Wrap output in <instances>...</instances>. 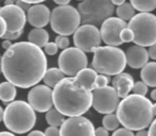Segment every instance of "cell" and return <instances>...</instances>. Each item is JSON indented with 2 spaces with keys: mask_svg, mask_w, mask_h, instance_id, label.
Listing matches in <instances>:
<instances>
[{
  "mask_svg": "<svg viewBox=\"0 0 156 136\" xmlns=\"http://www.w3.org/2000/svg\"><path fill=\"white\" fill-rule=\"evenodd\" d=\"M101 34L99 29L93 25H83L73 33V43L76 48L83 52H94L101 45Z\"/></svg>",
  "mask_w": 156,
  "mask_h": 136,
  "instance_id": "obj_11",
  "label": "cell"
},
{
  "mask_svg": "<svg viewBox=\"0 0 156 136\" xmlns=\"http://www.w3.org/2000/svg\"><path fill=\"white\" fill-rule=\"evenodd\" d=\"M93 69L97 73L116 76L121 73L126 66L125 53L122 49L113 46L98 47L94 50Z\"/></svg>",
  "mask_w": 156,
  "mask_h": 136,
  "instance_id": "obj_5",
  "label": "cell"
},
{
  "mask_svg": "<svg viewBox=\"0 0 156 136\" xmlns=\"http://www.w3.org/2000/svg\"><path fill=\"white\" fill-rule=\"evenodd\" d=\"M135 136H148V131H147L146 129H144V130H139V131H137Z\"/></svg>",
  "mask_w": 156,
  "mask_h": 136,
  "instance_id": "obj_45",
  "label": "cell"
},
{
  "mask_svg": "<svg viewBox=\"0 0 156 136\" xmlns=\"http://www.w3.org/2000/svg\"><path fill=\"white\" fill-rule=\"evenodd\" d=\"M3 122L10 132L25 134L36 123V114L30 104L23 100L12 101L3 109Z\"/></svg>",
  "mask_w": 156,
  "mask_h": 136,
  "instance_id": "obj_4",
  "label": "cell"
},
{
  "mask_svg": "<svg viewBox=\"0 0 156 136\" xmlns=\"http://www.w3.org/2000/svg\"><path fill=\"white\" fill-rule=\"evenodd\" d=\"M117 118L123 128L131 131L144 130L153 121L152 102L139 95H129L119 102Z\"/></svg>",
  "mask_w": 156,
  "mask_h": 136,
  "instance_id": "obj_3",
  "label": "cell"
},
{
  "mask_svg": "<svg viewBox=\"0 0 156 136\" xmlns=\"http://www.w3.org/2000/svg\"><path fill=\"white\" fill-rule=\"evenodd\" d=\"M116 13H117L118 18H120L121 20L129 21L132 19V17L135 15V9L132 6L131 3L124 2V3L118 5V8L116 9Z\"/></svg>",
  "mask_w": 156,
  "mask_h": 136,
  "instance_id": "obj_26",
  "label": "cell"
},
{
  "mask_svg": "<svg viewBox=\"0 0 156 136\" xmlns=\"http://www.w3.org/2000/svg\"><path fill=\"white\" fill-rule=\"evenodd\" d=\"M16 97V86L10 82L0 83V100L3 101L4 104H9L10 102L14 101Z\"/></svg>",
  "mask_w": 156,
  "mask_h": 136,
  "instance_id": "obj_23",
  "label": "cell"
},
{
  "mask_svg": "<svg viewBox=\"0 0 156 136\" xmlns=\"http://www.w3.org/2000/svg\"><path fill=\"white\" fill-rule=\"evenodd\" d=\"M132 91H133V93L135 94V95L146 97V95L148 94V86H147L144 82H141V81H138V82L134 83V86H133V88H132Z\"/></svg>",
  "mask_w": 156,
  "mask_h": 136,
  "instance_id": "obj_28",
  "label": "cell"
},
{
  "mask_svg": "<svg viewBox=\"0 0 156 136\" xmlns=\"http://www.w3.org/2000/svg\"><path fill=\"white\" fill-rule=\"evenodd\" d=\"M6 32V25L5 21L2 17H0V38H2V36Z\"/></svg>",
  "mask_w": 156,
  "mask_h": 136,
  "instance_id": "obj_40",
  "label": "cell"
},
{
  "mask_svg": "<svg viewBox=\"0 0 156 136\" xmlns=\"http://www.w3.org/2000/svg\"><path fill=\"white\" fill-rule=\"evenodd\" d=\"M76 1H80L81 2V1H83V0H76Z\"/></svg>",
  "mask_w": 156,
  "mask_h": 136,
  "instance_id": "obj_53",
  "label": "cell"
},
{
  "mask_svg": "<svg viewBox=\"0 0 156 136\" xmlns=\"http://www.w3.org/2000/svg\"><path fill=\"white\" fill-rule=\"evenodd\" d=\"M54 43L56 44V46H58V49H62V50H65L67 49L68 47H69V38H68L67 36H64V35H58V36H56L55 38V41Z\"/></svg>",
  "mask_w": 156,
  "mask_h": 136,
  "instance_id": "obj_29",
  "label": "cell"
},
{
  "mask_svg": "<svg viewBox=\"0 0 156 136\" xmlns=\"http://www.w3.org/2000/svg\"><path fill=\"white\" fill-rule=\"evenodd\" d=\"M16 4L18 8H20L21 10L23 11V12H28V10L30 9V6H31V4H29V3H27V2H23V1H21V0H16Z\"/></svg>",
  "mask_w": 156,
  "mask_h": 136,
  "instance_id": "obj_36",
  "label": "cell"
},
{
  "mask_svg": "<svg viewBox=\"0 0 156 136\" xmlns=\"http://www.w3.org/2000/svg\"><path fill=\"white\" fill-rule=\"evenodd\" d=\"M44 50H45L44 52H45L46 54H48V55H54V54L58 53V48L55 43H49V41H48V43L44 46Z\"/></svg>",
  "mask_w": 156,
  "mask_h": 136,
  "instance_id": "obj_31",
  "label": "cell"
},
{
  "mask_svg": "<svg viewBox=\"0 0 156 136\" xmlns=\"http://www.w3.org/2000/svg\"><path fill=\"white\" fill-rule=\"evenodd\" d=\"M60 136H94V127L86 117H69L61 126Z\"/></svg>",
  "mask_w": 156,
  "mask_h": 136,
  "instance_id": "obj_12",
  "label": "cell"
},
{
  "mask_svg": "<svg viewBox=\"0 0 156 136\" xmlns=\"http://www.w3.org/2000/svg\"><path fill=\"white\" fill-rule=\"evenodd\" d=\"M133 33V41L140 47L156 44V16L151 13H138L127 23Z\"/></svg>",
  "mask_w": 156,
  "mask_h": 136,
  "instance_id": "obj_6",
  "label": "cell"
},
{
  "mask_svg": "<svg viewBox=\"0 0 156 136\" xmlns=\"http://www.w3.org/2000/svg\"><path fill=\"white\" fill-rule=\"evenodd\" d=\"M97 76H98V73L94 71L93 68H84L80 72H78L76 77H73V80L82 88L93 91L96 88L94 81H96Z\"/></svg>",
  "mask_w": 156,
  "mask_h": 136,
  "instance_id": "obj_19",
  "label": "cell"
},
{
  "mask_svg": "<svg viewBox=\"0 0 156 136\" xmlns=\"http://www.w3.org/2000/svg\"><path fill=\"white\" fill-rule=\"evenodd\" d=\"M148 136H156V119L151 122L150 129L148 131Z\"/></svg>",
  "mask_w": 156,
  "mask_h": 136,
  "instance_id": "obj_39",
  "label": "cell"
},
{
  "mask_svg": "<svg viewBox=\"0 0 156 136\" xmlns=\"http://www.w3.org/2000/svg\"><path fill=\"white\" fill-rule=\"evenodd\" d=\"M23 2H27L29 4H36V3H41V2L46 1V0H21Z\"/></svg>",
  "mask_w": 156,
  "mask_h": 136,
  "instance_id": "obj_44",
  "label": "cell"
},
{
  "mask_svg": "<svg viewBox=\"0 0 156 136\" xmlns=\"http://www.w3.org/2000/svg\"><path fill=\"white\" fill-rule=\"evenodd\" d=\"M3 120V109L0 106V122Z\"/></svg>",
  "mask_w": 156,
  "mask_h": 136,
  "instance_id": "obj_51",
  "label": "cell"
},
{
  "mask_svg": "<svg viewBox=\"0 0 156 136\" xmlns=\"http://www.w3.org/2000/svg\"><path fill=\"white\" fill-rule=\"evenodd\" d=\"M11 46H12V43H11L10 41H6V39H4V41H2V48H3L4 50H8Z\"/></svg>",
  "mask_w": 156,
  "mask_h": 136,
  "instance_id": "obj_42",
  "label": "cell"
},
{
  "mask_svg": "<svg viewBox=\"0 0 156 136\" xmlns=\"http://www.w3.org/2000/svg\"><path fill=\"white\" fill-rule=\"evenodd\" d=\"M112 3L114 4V5H120V4L124 3L125 0H111Z\"/></svg>",
  "mask_w": 156,
  "mask_h": 136,
  "instance_id": "obj_46",
  "label": "cell"
},
{
  "mask_svg": "<svg viewBox=\"0 0 156 136\" xmlns=\"http://www.w3.org/2000/svg\"><path fill=\"white\" fill-rule=\"evenodd\" d=\"M112 136H135V134L133 133V131L129 130V129L120 128V129H117V130L114 131V133Z\"/></svg>",
  "mask_w": 156,
  "mask_h": 136,
  "instance_id": "obj_34",
  "label": "cell"
},
{
  "mask_svg": "<svg viewBox=\"0 0 156 136\" xmlns=\"http://www.w3.org/2000/svg\"><path fill=\"white\" fill-rule=\"evenodd\" d=\"M0 17L4 19L6 25V32L23 31L25 28L27 16L26 13L16 4L3 5L0 8Z\"/></svg>",
  "mask_w": 156,
  "mask_h": 136,
  "instance_id": "obj_15",
  "label": "cell"
},
{
  "mask_svg": "<svg viewBox=\"0 0 156 136\" xmlns=\"http://www.w3.org/2000/svg\"><path fill=\"white\" fill-rule=\"evenodd\" d=\"M58 69L65 76L76 77L78 72L84 68H87L88 60L85 52H83L82 50L76 47H68L58 55Z\"/></svg>",
  "mask_w": 156,
  "mask_h": 136,
  "instance_id": "obj_9",
  "label": "cell"
},
{
  "mask_svg": "<svg viewBox=\"0 0 156 136\" xmlns=\"http://www.w3.org/2000/svg\"><path fill=\"white\" fill-rule=\"evenodd\" d=\"M0 136H16L12 132H0Z\"/></svg>",
  "mask_w": 156,
  "mask_h": 136,
  "instance_id": "obj_47",
  "label": "cell"
},
{
  "mask_svg": "<svg viewBox=\"0 0 156 136\" xmlns=\"http://www.w3.org/2000/svg\"><path fill=\"white\" fill-rule=\"evenodd\" d=\"M14 4V0H4V5H11Z\"/></svg>",
  "mask_w": 156,
  "mask_h": 136,
  "instance_id": "obj_49",
  "label": "cell"
},
{
  "mask_svg": "<svg viewBox=\"0 0 156 136\" xmlns=\"http://www.w3.org/2000/svg\"><path fill=\"white\" fill-rule=\"evenodd\" d=\"M135 10L140 13H150L156 9V0H129Z\"/></svg>",
  "mask_w": 156,
  "mask_h": 136,
  "instance_id": "obj_25",
  "label": "cell"
},
{
  "mask_svg": "<svg viewBox=\"0 0 156 136\" xmlns=\"http://www.w3.org/2000/svg\"><path fill=\"white\" fill-rule=\"evenodd\" d=\"M125 59H126V64L129 67L134 69H139L148 63V50L144 47H140L137 45L132 46L126 50Z\"/></svg>",
  "mask_w": 156,
  "mask_h": 136,
  "instance_id": "obj_17",
  "label": "cell"
},
{
  "mask_svg": "<svg viewBox=\"0 0 156 136\" xmlns=\"http://www.w3.org/2000/svg\"><path fill=\"white\" fill-rule=\"evenodd\" d=\"M46 121L50 127H61L65 121V116L61 114L55 107H51L49 111L46 112Z\"/></svg>",
  "mask_w": 156,
  "mask_h": 136,
  "instance_id": "obj_24",
  "label": "cell"
},
{
  "mask_svg": "<svg viewBox=\"0 0 156 136\" xmlns=\"http://www.w3.org/2000/svg\"><path fill=\"white\" fill-rule=\"evenodd\" d=\"M111 82V79L108 76H105V74H98L94 81V85H96V88L98 87H104L107 86V84Z\"/></svg>",
  "mask_w": 156,
  "mask_h": 136,
  "instance_id": "obj_30",
  "label": "cell"
},
{
  "mask_svg": "<svg viewBox=\"0 0 156 136\" xmlns=\"http://www.w3.org/2000/svg\"><path fill=\"white\" fill-rule=\"evenodd\" d=\"M120 38H121L122 43H129V41H133V33L129 28H124L123 30L120 33Z\"/></svg>",
  "mask_w": 156,
  "mask_h": 136,
  "instance_id": "obj_32",
  "label": "cell"
},
{
  "mask_svg": "<svg viewBox=\"0 0 156 136\" xmlns=\"http://www.w3.org/2000/svg\"><path fill=\"white\" fill-rule=\"evenodd\" d=\"M46 136H60V129L58 127H49L45 131Z\"/></svg>",
  "mask_w": 156,
  "mask_h": 136,
  "instance_id": "obj_35",
  "label": "cell"
},
{
  "mask_svg": "<svg viewBox=\"0 0 156 136\" xmlns=\"http://www.w3.org/2000/svg\"><path fill=\"white\" fill-rule=\"evenodd\" d=\"M28 136H46V135H45V133L41 132V131L35 130V131H32V132H30L29 134H28Z\"/></svg>",
  "mask_w": 156,
  "mask_h": 136,
  "instance_id": "obj_41",
  "label": "cell"
},
{
  "mask_svg": "<svg viewBox=\"0 0 156 136\" xmlns=\"http://www.w3.org/2000/svg\"><path fill=\"white\" fill-rule=\"evenodd\" d=\"M28 41L33 45L41 48L49 41V33L44 28H34L29 32Z\"/></svg>",
  "mask_w": 156,
  "mask_h": 136,
  "instance_id": "obj_21",
  "label": "cell"
},
{
  "mask_svg": "<svg viewBox=\"0 0 156 136\" xmlns=\"http://www.w3.org/2000/svg\"><path fill=\"white\" fill-rule=\"evenodd\" d=\"M102 124H103V128H105L107 131H115L119 128L120 126V122L118 120L117 116L115 114H106L104 116L102 120Z\"/></svg>",
  "mask_w": 156,
  "mask_h": 136,
  "instance_id": "obj_27",
  "label": "cell"
},
{
  "mask_svg": "<svg viewBox=\"0 0 156 136\" xmlns=\"http://www.w3.org/2000/svg\"><path fill=\"white\" fill-rule=\"evenodd\" d=\"M152 113H153V116L156 117V103L152 104Z\"/></svg>",
  "mask_w": 156,
  "mask_h": 136,
  "instance_id": "obj_50",
  "label": "cell"
},
{
  "mask_svg": "<svg viewBox=\"0 0 156 136\" xmlns=\"http://www.w3.org/2000/svg\"><path fill=\"white\" fill-rule=\"evenodd\" d=\"M126 27L127 23L120 18L109 17L101 25V39L106 44V46H113V47L120 46L123 44L120 38V33Z\"/></svg>",
  "mask_w": 156,
  "mask_h": 136,
  "instance_id": "obj_13",
  "label": "cell"
},
{
  "mask_svg": "<svg viewBox=\"0 0 156 136\" xmlns=\"http://www.w3.org/2000/svg\"><path fill=\"white\" fill-rule=\"evenodd\" d=\"M94 136H108V131L103 127H99L94 130Z\"/></svg>",
  "mask_w": 156,
  "mask_h": 136,
  "instance_id": "obj_37",
  "label": "cell"
},
{
  "mask_svg": "<svg viewBox=\"0 0 156 136\" xmlns=\"http://www.w3.org/2000/svg\"><path fill=\"white\" fill-rule=\"evenodd\" d=\"M76 10L83 25H93L97 27L113 16L115 5L111 0H83L79 3Z\"/></svg>",
  "mask_w": 156,
  "mask_h": 136,
  "instance_id": "obj_8",
  "label": "cell"
},
{
  "mask_svg": "<svg viewBox=\"0 0 156 136\" xmlns=\"http://www.w3.org/2000/svg\"><path fill=\"white\" fill-rule=\"evenodd\" d=\"M50 26L58 35L69 36L76 31L81 25V17L78 10L72 5H58L50 13Z\"/></svg>",
  "mask_w": 156,
  "mask_h": 136,
  "instance_id": "obj_7",
  "label": "cell"
},
{
  "mask_svg": "<svg viewBox=\"0 0 156 136\" xmlns=\"http://www.w3.org/2000/svg\"><path fill=\"white\" fill-rule=\"evenodd\" d=\"M140 77L147 86L156 87V62L147 63L141 68Z\"/></svg>",
  "mask_w": 156,
  "mask_h": 136,
  "instance_id": "obj_20",
  "label": "cell"
},
{
  "mask_svg": "<svg viewBox=\"0 0 156 136\" xmlns=\"http://www.w3.org/2000/svg\"><path fill=\"white\" fill-rule=\"evenodd\" d=\"M134 83L135 82L131 74L126 72H121L114 77V79L112 80V87L117 91L118 97L125 98L131 93Z\"/></svg>",
  "mask_w": 156,
  "mask_h": 136,
  "instance_id": "obj_18",
  "label": "cell"
},
{
  "mask_svg": "<svg viewBox=\"0 0 156 136\" xmlns=\"http://www.w3.org/2000/svg\"><path fill=\"white\" fill-rule=\"evenodd\" d=\"M148 55L150 56L152 60L156 61V44H154V45H152V46H150V47H149Z\"/></svg>",
  "mask_w": 156,
  "mask_h": 136,
  "instance_id": "obj_38",
  "label": "cell"
},
{
  "mask_svg": "<svg viewBox=\"0 0 156 136\" xmlns=\"http://www.w3.org/2000/svg\"><path fill=\"white\" fill-rule=\"evenodd\" d=\"M53 1L56 4H58V5H67V4H69V2L71 0H53Z\"/></svg>",
  "mask_w": 156,
  "mask_h": 136,
  "instance_id": "obj_43",
  "label": "cell"
},
{
  "mask_svg": "<svg viewBox=\"0 0 156 136\" xmlns=\"http://www.w3.org/2000/svg\"><path fill=\"white\" fill-rule=\"evenodd\" d=\"M151 99L156 101V89H153V91H151Z\"/></svg>",
  "mask_w": 156,
  "mask_h": 136,
  "instance_id": "obj_48",
  "label": "cell"
},
{
  "mask_svg": "<svg viewBox=\"0 0 156 136\" xmlns=\"http://www.w3.org/2000/svg\"><path fill=\"white\" fill-rule=\"evenodd\" d=\"M53 105L61 114L68 117L82 116L91 106V91L79 86L73 77L61 80L52 91Z\"/></svg>",
  "mask_w": 156,
  "mask_h": 136,
  "instance_id": "obj_2",
  "label": "cell"
},
{
  "mask_svg": "<svg viewBox=\"0 0 156 136\" xmlns=\"http://www.w3.org/2000/svg\"><path fill=\"white\" fill-rule=\"evenodd\" d=\"M50 10L47 5L36 3L27 12V20L34 28H45L50 21Z\"/></svg>",
  "mask_w": 156,
  "mask_h": 136,
  "instance_id": "obj_16",
  "label": "cell"
},
{
  "mask_svg": "<svg viewBox=\"0 0 156 136\" xmlns=\"http://www.w3.org/2000/svg\"><path fill=\"white\" fill-rule=\"evenodd\" d=\"M47 65L45 52L29 41L12 44L1 56V72L4 78L20 88L38 84L43 80Z\"/></svg>",
  "mask_w": 156,
  "mask_h": 136,
  "instance_id": "obj_1",
  "label": "cell"
},
{
  "mask_svg": "<svg viewBox=\"0 0 156 136\" xmlns=\"http://www.w3.org/2000/svg\"><path fill=\"white\" fill-rule=\"evenodd\" d=\"M93 102L91 106L100 114H112L116 111L119 104V97L117 91L112 86H104L94 88L91 91Z\"/></svg>",
  "mask_w": 156,
  "mask_h": 136,
  "instance_id": "obj_10",
  "label": "cell"
},
{
  "mask_svg": "<svg viewBox=\"0 0 156 136\" xmlns=\"http://www.w3.org/2000/svg\"><path fill=\"white\" fill-rule=\"evenodd\" d=\"M65 78V74L61 71L58 68H55V67H52V68H49V69L46 70L45 74L43 77V80H44V83L45 85H47L48 87H54L61 80Z\"/></svg>",
  "mask_w": 156,
  "mask_h": 136,
  "instance_id": "obj_22",
  "label": "cell"
},
{
  "mask_svg": "<svg viewBox=\"0 0 156 136\" xmlns=\"http://www.w3.org/2000/svg\"><path fill=\"white\" fill-rule=\"evenodd\" d=\"M23 31H18V32H5L4 35L2 36V38L3 39H6V41H16L17 38H19V37L21 36V34H23Z\"/></svg>",
  "mask_w": 156,
  "mask_h": 136,
  "instance_id": "obj_33",
  "label": "cell"
},
{
  "mask_svg": "<svg viewBox=\"0 0 156 136\" xmlns=\"http://www.w3.org/2000/svg\"><path fill=\"white\" fill-rule=\"evenodd\" d=\"M28 103L34 111L46 113L53 106L52 89L47 85H35L28 94Z\"/></svg>",
  "mask_w": 156,
  "mask_h": 136,
  "instance_id": "obj_14",
  "label": "cell"
},
{
  "mask_svg": "<svg viewBox=\"0 0 156 136\" xmlns=\"http://www.w3.org/2000/svg\"><path fill=\"white\" fill-rule=\"evenodd\" d=\"M0 73H1V55H0Z\"/></svg>",
  "mask_w": 156,
  "mask_h": 136,
  "instance_id": "obj_52",
  "label": "cell"
}]
</instances>
